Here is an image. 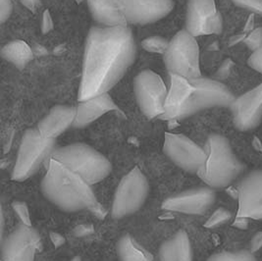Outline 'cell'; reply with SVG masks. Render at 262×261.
I'll use <instances>...</instances> for the list:
<instances>
[{"label":"cell","instance_id":"1","mask_svg":"<svg viewBox=\"0 0 262 261\" xmlns=\"http://www.w3.org/2000/svg\"><path fill=\"white\" fill-rule=\"evenodd\" d=\"M137 46L128 27H93L86 37L79 101L106 94L135 62Z\"/></svg>","mask_w":262,"mask_h":261},{"label":"cell","instance_id":"2","mask_svg":"<svg viewBox=\"0 0 262 261\" xmlns=\"http://www.w3.org/2000/svg\"><path fill=\"white\" fill-rule=\"evenodd\" d=\"M40 187L48 201L63 211L76 212L83 209L96 211L98 207L91 185L51 157L48 159V172Z\"/></svg>","mask_w":262,"mask_h":261},{"label":"cell","instance_id":"3","mask_svg":"<svg viewBox=\"0 0 262 261\" xmlns=\"http://www.w3.org/2000/svg\"><path fill=\"white\" fill-rule=\"evenodd\" d=\"M204 149L206 159L196 174L210 188H225L244 171L245 167L233 154L225 137L210 135Z\"/></svg>","mask_w":262,"mask_h":261},{"label":"cell","instance_id":"4","mask_svg":"<svg viewBox=\"0 0 262 261\" xmlns=\"http://www.w3.org/2000/svg\"><path fill=\"white\" fill-rule=\"evenodd\" d=\"M50 157L68 167L91 186L106 178L111 172V163L107 158L84 143L56 148Z\"/></svg>","mask_w":262,"mask_h":261},{"label":"cell","instance_id":"5","mask_svg":"<svg viewBox=\"0 0 262 261\" xmlns=\"http://www.w3.org/2000/svg\"><path fill=\"white\" fill-rule=\"evenodd\" d=\"M55 149V140L43 138L36 128L26 130L13 168L12 180L23 182L35 175Z\"/></svg>","mask_w":262,"mask_h":261},{"label":"cell","instance_id":"6","mask_svg":"<svg viewBox=\"0 0 262 261\" xmlns=\"http://www.w3.org/2000/svg\"><path fill=\"white\" fill-rule=\"evenodd\" d=\"M164 62L169 74H176L187 79L202 77L199 44L196 38L186 30L178 32L169 41Z\"/></svg>","mask_w":262,"mask_h":261},{"label":"cell","instance_id":"7","mask_svg":"<svg viewBox=\"0 0 262 261\" xmlns=\"http://www.w3.org/2000/svg\"><path fill=\"white\" fill-rule=\"evenodd\" d=\"M191 81L193 89L181 112L179 120L211 107H231L236 99L226 85L218 81L203 77L191 79Z\"/></svg>","mask_w":262,"mask_h":261},{"label":"cell","instance_id":"8","mask_svg":"<svg viewBox=\"0 0 262 261\" xmlns=\"http://www.w3.org/2000/svg\"><path fill=\"white\" fill-rule=\"evenodd\" d=\"M148 183L143 172L135 167L120 182L111 208L114 219H122L137 212L148 194Z\"/></svg>","mask_w":262,"mask_h":261},{"label":"cell","instance_id":"9","mask_svg":"<svg viewBox=\"0 0 262 261\" xmlns=\"http://www.w3.org/2000/svg\"><path fill=\"white\" fill-rule=\"evenodd\" d=\"M134 92L139 106L147 118H160L163 115L168 90L159 75L151 70L139 73L134 81Z\"/></svg>","mask_w":262,"mask_h":261},{"label":"cell","instance_id":"10","mask_svg":"<svg viewBox=\"0 0 262 261\" xmlns=\"http://www.w3.org/2000/svg\"><path fill=\"white\" fill-rule=\"evenodd\" d=\"M163 151L173 163L190 173H198L206 159L205 149L181 134L165 133Z\"/></svg>","mask_w":262,"mask_h":261},{"label":"cell","instance_id":"11","mask_svg":"<svg viewBox=\"0 0 262 261\" xmlns=\"http://www.w3.org/2000/svg\"><path fill=\"white\" fill-rule=\"evenodd\" d=\"M223 20L214 0H189L186 16V31L194 37L220 34Z\"/></svg>","mask_w":262,"mask_h":261},{"label":"cell","instance_id":"12","mask_svg":"<svg viewBox=\"0 0 262 261\" xmlns=\"http://www.w3.org/2000/svg\"><path fill=\"white\" fill-rule=\"evenodd\" d=\"M40 246V237L31 226H18L2 241V260L34 261Z\"/></svg>","mask_w":262,"mask_h":261},{"label":"cell","instance_id":"13","mask_svg":"<svg viewBox=\"0 0 262 261\" xmlns=\"http://www.w3.org/2000/svg\"><path fill=\"white\" fill-rule=\"evenodd\" d=\"M230 108L238 130L245 132L256 128L262 119V83L238 96Z\"/></svg>","mask_w":262,"mask_h":261},{"label":"cell","instance_id":"14","mask_svg":"<svg viewBox=\"0 0 262 261\" xmlns=\"http://www.w3.org/2000/svg\"><path fill=\"white\" fill-rule=\"evenodd\" d=\"M130 24H152L165 18L174 8L172 0H119Z\"/></svg>","mask_w":262,"mask_h":261},{"label":"cell","instance_id":"15","mask_svg":"<svg viewBox=\"0 0 262 261\" xmlns=\"http://www.w3.org/2000/svg\"><path fill=\"white\" fill-rule=\"evenodd\" d=\"M237 198V217L262 219V171L250 173L239 183Z\"/></svg>","mask_w":262,"mask_h":261},{"label":"cell","instance_id":"16","mask_svg":"<svg viewBox=\"0 0 262 261\" xmlns=\"http://www.w3.org/2000/svg\"><path fill=\"white\" fill-rule=\"evenodd\" d=\"M214 202L215 193L212 189L198 188L168 198L162 203V208L167 211L201 215Z\"/></svg>","mask_w":262,"mask_h":261},{"label":"cell","instance_id":"17","mask_svg":"<svg viewBox=\"0 0 262 261\" xmlns=\"http://www.w3.org/2000/svg\"><path fill=\"white\" fill-rule=\"evenodd\" d=\"M170 86L167 94L164 113L160 117L163 120L180 119L181 112L191 95L193 85L191 79L176 74H169Z\"/></svg>","mask_w":262,"mask_h":261},{"label":"cell","instance_id":"18","mask_svg":"<svg viewBox=\"0 0 262 261\" xmlns=\"http://www.w3.org/2000/svg\"><path fill=\"white\" fill-rule=\"evenodd\" d=\"M77 115L73 127L84 128L110 111H120L111 96L106 94L97 95L91 99L80 101L77 105Z\"/></svg>","mask_w":262,"mask_h":261},{"label":"cell","instance_id":"19","mask_svg":"<svg viewBox=\"0 0 262 261\" xmlns=\"http://www.w3.org/2000/svg\"><path fill=\"white\" fill-rule=\"evenodd\" d=\"M76 115L77 107L56 105L38 123L36 129L43 138L55 140L68 128L73 127Z\"/></svg>","mask_w":262,"mask_h":261},{"label":"cell","instance_id":"20","mask_svg":"<svg viewBox=\"0 0 262 261\" xmlns=\"http://www.w3.org/2000/svg\"><path fill=\"white\" fill-rule=\"evenodd\" d=\"M94 20L102 27H127V19L119 0H86Z\"/></svg>","mask_w":262,"mask_h":261},{"label":"cell","instance_id":"21","mask_svg":"<svg viewBox=\"0 0 262 261\" xmlns=\"http://www.w3.org/2000/svg\"><path fill=\"white\" fill-rule=\"evenodd\" d=\"M161 261H192L191 242L186 232L179 231L162 244L159 249Z\"/></svg>","mask_w":262,"mask_h":261},{"label":"cell","instance_id":"22","mask_svg":"<svg viewBox=\"0 0 262 261\" xmlns=\"http://www.w3.org/2000/svg\"><path fill=\"white\" fill-rule=\"evenodd\" d=\"M1 56L17 68L23 69L33 59V51L27 42L17 39L2 48Z\"/></svg>","mask_w":262,"mask_h":261},{"label":"cell","instance_id":"23","mask_svg":"<svg viewBox=\"0 0 262 261\" xmlns=\"http://www.w3.org/2000/svg\"><path fill=\"white\" fill-rule=\"evenodd\" d=\"M117 252L121 261H154L152 255L129 235L120 238Z\"/></svg>","mask_w":262,"mask_h":261},{"label":"cell","instance_id":"24","mask_svg":"<svg viewBox=\"0 0 262 261\" xmlns=\"http://www.w3.org/2000/svg\"><path fill=\"white\" fill-rule=\"evenodd\" d=\"M207 261H257L252 252L249 250H239L237 252L223 251L211 255Z\"/></svg>","mask_w":262,"mask_h":261},{"label":"cell","instance_id":"25","mask_svg":"<svg viewBox=\"0 0 262 261\" xmlns=\"http://www.w3.org/2000/svg\"><path fill=\"white\" fill-rule=\"evenodd\" d=\"M142 47L147 52L164 55L169 47V41L162 36H149L143 39Z\"/></svg>","mask_w":262,"mask_h":261},{"label":"cell","instance_id":"26","mask_svg":"<svg viewBox=\"0 0 262 261\" xmlns=\"http://www.w3.org/2000/svg\"><path fill=\"white\" fill-rule=\"evenodd\" d=\"M232 217V214L224 208H219L215 211L214 213L210 216L207 222L204 224L206 228H214L217 226L226 223Z\"/></svg>","mask_w":262,"mask_h":261},{"label":"cell","instance_id":"27","mask_svg":"<svg viewBox=\"0 0 262 261\" xmlns=\"http://www.w3.org/2000/svg\"><path fill=\"white\" fill-rule=\"evenodd\" d=\"M236 6L262 16V0H232Z\"/></svg>","mask_w":262,"mask_h":261},{"label":"cell","instance_id":"28","mask_svg":"<svg viewBox=\"0 0 262 261\" xmlns=\"http://www.w3.org/2000/svg\"><path fill=\"white\" fill-rule=\"evenodd\" d=\"M13 209L18 215V217L21 219L23 224L27 226H31V218L27 205L24 202H16L12 204Z\"/></svg>","mask_w":262,"mask_h":261},{"label":"cell","instance_id":"29","mask_svg":"<svg viewBox=\"0 0 262 261\" xmlns=\"http://www.w3.org/2000/svg\"><path fill=\"white\" fill-rule=\"evenodd\" d=\"M245 44L253 51L262 46V28L254 30L250 36L245 39Z\"/></svg>","mask_w":262,"mask_h":261},{"label":"cell","instance_id":"30","mask_svg":"<svg viewBox=\"0 0 262 261\" xmlns=\"http://www.w3.org/2000/svg\"><path fill=\"white\" fill-rule=\"evenodd\" d=\"M248 63L250 68L262 74V46L252 52L248 60Z\"/></svg>","mask_w":262,"mask_h":261},{"label":"cell","instance_id":"31","mask_svg":"<svg viewBox=\"0 0 262 261\" xmlns=\"http://www.w3.org/2000/svg\"><path fill=\"white\" fill-rule=\"evenodd\" d=\"M12 0H0V22L5 23L12 13Z\"/></svg>","mask_w":262,"mask_h":261},{"label":"cell","instance_id":"32","mask_svg":"<svg viewBox=\"0 0 262 261\" xmlns=\"http://www.w3.org/2000/svg\"><path fill=\"white\" fill-rule=\"evenodd\" d=\"M261 248L262 232H258L251 238V242H250V251L252 253H254V252H256L257 250H259Z\"/></svg>","mask_w":262,"mask_h":261},{"label":"cell","instance_id":"33","mask_svg":"<svg viewBox=\"0 0 262 261\" xmlns=\"http://www.w3.org/2000/svg\"><path fill=\"white\" fill-rule=\"evenodd\" d=\"M22 4L26 6L28 9L35 11L38 5V0H21Z\"/></svg>","mask_w":262,"mask_h":261},{"label":"cell","instance_id":"34","mask_svg":"<svg viewBox=\"0 0 262 261\" xmlns=\"http://www.w3.org/2000/svg\"><path fill=\"white\" fill-rule=\"evenodd\" d=\"M234 226L238 229H246L248 227V218L237 217V219L234 222Z\"/></svg>","mask_w":262,"mask_h":261},{"label":"cell","instance_id":"35","mask_svg":"<svg viewBox=\"0 0 262 261\" xmlns=\"http://www.w3.org/2000/svg\"><path fill=\"white\" fill-rule=\"evenodd\" d=\"M77 1H79V2H81V1H83V0H77Z\"/></svg>","mask_w":262,"mask_h":261}]
</instances>
